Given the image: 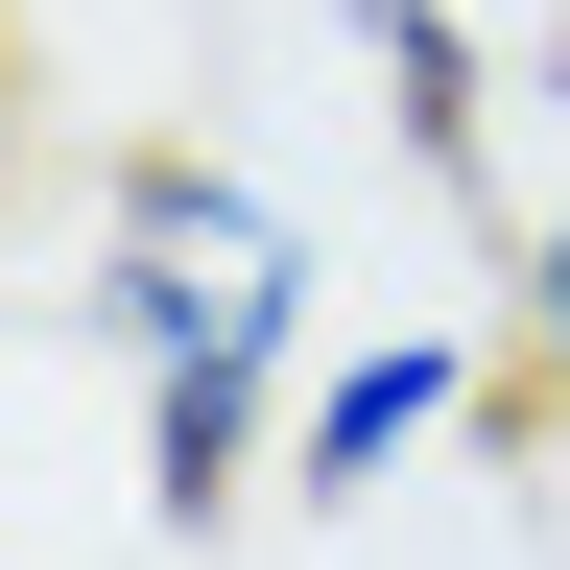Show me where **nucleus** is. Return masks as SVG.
<instances>
[{"label": "nucleus", "mask_w": 570, "mask_h": 570, "mask_svg": "<svg viewBox=\"0 0 570 570\" xmlns=\"http://www.w3.org/2000/svg\"><path fill=\"white\" fill-rule=\"evenodd\" d=\"M71 333L119 356V404H142V523L190 547V523H238V499L285 475V404L333 381V262H309V214L238 190L214 142H119Z\"/></svg>", "instance_id": "obj_1"}, {"label": "nucleus", "mask_w": 570, "mask_h": 570, "mask_svg": "<svg viewBox=\"0 0 570 570\" xmlns=\"http://www.w3.org/2000/svg\"><path fill=\"white\" fill-rule=\"evenodd\" d=\"M452 428H475V333H333V381L285 404V499L356 523V499H381L404 452H452Z\"/></svg>", "instance_id": "obj_2"}, {"label": "nucleus", "mask_w": 570, "mask_h": 570, "mask_svg": "<svg viewBox=\"0 0 570 570\" xmlns=\"http://www.w3.org/2000/svg\"><path fill=\"white\" fill-rule=\"evenodd\" d=\"M356 71H381V119H404V167L428 190H475L499 167V71H475V0H333Z\"/></svg>", "instance_id": "obj_3"}, {"label": "nucleus", "mask_w": 570, "mask_h": 570, "mask_svg": "<svg viewBox=\"0 0 570 570\" xmlns=\"http://www.w3.org/2000/svg\"><path fill=\"white\" fill-rule=\"evenodd\" d=\"M499 356H523V404L570 428V190L523 214V285H499Z\"/></svg>", "instance_id": "obj_4"}, {"label": "nucleus", "mask_w": 570, "mask_h": 570, "mask_svg": "<svg viewBox=\"0 0 570 570\" xmlns=\"http://www.w3.org/2000/svg\"><path fill=\"white\" fill-rule=\"evenodd\" d=\"M0 238H24V24H0Z\"/></svg>", "instance_id": "obj_5"}]
</instances>
